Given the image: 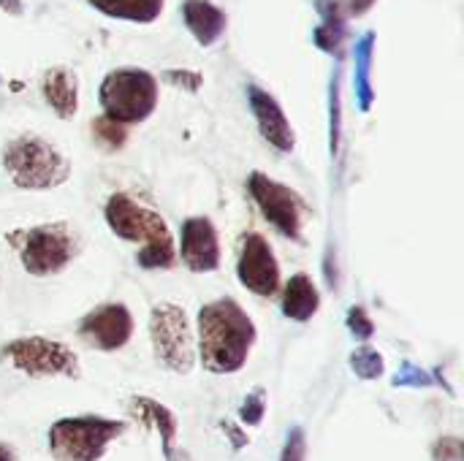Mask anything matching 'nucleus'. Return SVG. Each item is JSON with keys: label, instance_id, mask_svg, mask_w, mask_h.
I'll return each mask as SVG.
<instances>
[{"label": "nucleus", "instance_id": "nucleus-1", "mask_svg": "<svg viewBox=\"0 0 464 461\" xmlns=\"http://www.w3.org/2000/svg\"><path fill=\"white\" fill-rule=\"evenodd\" d=\"M256 342V326L234 299H218L198 310V353L212 375L245 367Z\"/></svg>", "mask_w": 464, "mask_h": 461}, {"label": "nucleus", "instance_id": "nucleus-2", "mask_svg": "<svg viewBox=\"0 0 464 461\" xmlns=\"http://www.w3.org/2000/svg\"><path fill=\"white\" fill-rule=\"evenodd\" d=\"M106 226L111 228L114 236L125 239V242H144V247L139 250V266L141 269H171L177 261V247H174V236L166 226V220L147 209L139 206L130 196L125 193H114L106 201Z\"/></svg>", "mask_w": 464, "mask_h": 461}, {"label": "nucleus", "instance_id": "nucleus-3", "mask_svg": "<svg viewBox=\"0 0 464 461\" xmlns=\"http://www.w3.org/2000/svg\"><path fill=\"white\" fill-rule=\"evenodd\" d=\"M3 166L22 190H52L71 177L68 158L41 136L24 133L3 147Z\"/></svg>", "mask_w": 464, "mask_h": 461}, {"label": "nucleus", "instance_id": "nucleus-4", "mask_svg": "<svg viewBox=\"0 0 464 461\" xmlns=\"http://www.w3.org/2000/svg\"><path fill=\"white\" fill-rule=\"evenodd\" d=\"M19 253L22 269L33 277L60 274L79 253V236L68 223H44L33 228H16L5 236Z\"/></svg>", "mask_w": 464, "mask_h": 461}, {"label": "nucleus", "instance_id": "nucleus-5", "mask_svg": "<svg viewBox=\"0 0 464 461\" xmlns=\"http://www.w3.org/2000/svg\"><path fill=\"white\" fill-rule=\"evenodd\" d=\"M98 98L103 117L120 125H136L158 106V79L144 68H117L103 76Z\"/></svg>", "mask_w": 464, "mask_h": 461}, {"label": "nucleus", "instance_id": "nucleus-6", "mask_svg": "<svg viewBox=\"0 0 464 461\" xmlns=\"http://www.w3.org/2000/svg\"><path fill=\"white\" fill-rule=\"evenodd\" d=\"M128 424L101 416L60 418L49 429V451L54 461H98L106 448L125 435Z\"/></svg>", "mask_w": 464, "mask_h": 461}, {"label": "nucleus", "instance_id": "nucleus-7", "mask_svg": "<svg viewBox=\"0 0 464 461\" xmlns=\"http://www.w3.org/2000/svg\"><path fill=\"white\" fill-rule=\"evenodd\" d=\"M150 340L155 359L179 375H188L196 364V340L188 315L177 304H158L150 315Z\"/></svg>", "mask_w": 464, "mask_h": 461}, {"label": "nucleus", "instance_id": "nucleus-8", "mask_svg": "<svg viewBox=\"0 0 464 461\" xmlns=\"http://www.w3.org/2000/svg\"><path fill=\"white\" fill-rule=\"evenodd\" d=\"M3 356L16 367L19 372L30 378H76L79 375V359L76 353L54 340L44 337H22L3 348Z\"/></svg>", "mask_w": 464, "mask_h": 461}, {"label": "nucleus", "instance_id": "nucleus-9", "mask_svg": "<svg viewBox=\"0 0 464 461\" xmlns=\"http://www.w3.org/2000/svg\"><path fill=\"white\" fill-rule=\"evenodd\" d=\"M247 190L256 201V206L261 209V215L285 236L299 242L302 239V198L296 190H291L283 182H275L272 177L253 171L247 179Z\"/></svg>", "mask_w": 464, "mask_h": 461}, {"label": "nucleus", "instance_id": "nucleus-10", "mask_svg": "<svg viewBox=\"0 0 464 461\" xmlns=\"http://www.w3.org/2000/svg\"><path fill=\"white\" fill-rule=\"evenodd\" d=\"M79 337L103 353L125 348L133 337V318L125 304H101L79 321Z\"/></svg>", "mask_w": 464, "mask_h": 461}, {"label": "nucleus", "instance_id": "nucleus-11", "mask_svg": "<svg viewBox=\"0 0 464 461\" xmlns=\"http://www.w3.org/2000/svg\"><path fill=\"white\" fill-rule=\"evenodd\" d=\"M237 274H239L242 285L256 296H275L277 293V288H280V264H277L269 242L261 234L242 236Z\"/></svg>", "mask_w": 464, "mask_h": 461}, {"label": "nucleus", "instance_id": "nucleus-12", "mask_svg": "<svg viewBox=\"0 0 464 461\" xmlns=\"http://www.w3.org/2000/svg\"><path fill=\"white\" fill-rule=\"evenodd\" d=\"M179 255L190 272H215L220 266L218 231L207 217H188L182 223Z\"/></svg>", "mask_w": 464, "mask_h": 461}, {"label": "nucleus", "instance_id": "nucleus-13", "mask_svg": "<svg viewBox=\"0 0 464 461\" xmlns=\"http://www.w3.org/2000/svg\"><path fill=\"white\" fill-rule=\"evenodd\" d=\"M247 101H250V109H253V117L258 122V130L261 136L277 149V152H294L296 147V136H294V128L283 111V106L277 103V98L266 90H261L258 84H250L247 87Z\"/></svg>", "mask_w": 464, "mask_h": 461}, {"label": "nucleus", "instance_id": "nucleus-14", "mask_svg": "<svg viewBox=\"0 0 464 461\" xmlns=\"http://www.w3.org/2000/svg\"><path fill=\"white\" fill-rule=\"evenodd\" d=\"M41 92L44 101L52 106V111L60 120H71L79 109V79L71 68L54 65L44 73L41 79Z\"/></svg>", "mask_w": 464, "mask_h": 461}, {"label": "nucleus", "instance_id": "nucleus-15", "mask_svg": "<svg viewBox=\"0 0 464 461\" xmlns=\"http://www.w3.org/2000/svg\"><path fill=\"white\" fill-rule=\"evenodd\" d=\"M182 19L190 30V35L196 38V43H201V46L218 43L220 35L226 33V24H228L226 11L209 0H185Z\"/></svg>", "mask_w": 464, "mask_h": 461}, {"label": "nucleus", "instance_id": "nucleus-16", "mask_svg": "<svg viewBox=\"0 0 464 461\" xmlns=\"http://www.w3.org/2000/svg\"><path fill=\"white\" fill-rule=\"evenodd\" d=\"M321 307V293L313 285V280L307 274H294L285 288H283V315L296 321V323H307Z\"/></svg>", "mask_w": 464, "mask_h": 461}, {"label": "nucleus", "instance_id": "nucleus-17", "mask_svg": "<svg viewBox=\"0 0 464 461\" xmlns=\"http://www.w3.org/2000/svg\"><path fill=\"white\" fill-rule=\"evenodd\" d=\"M128 410H130V416L136 421H141L147 429H152V432L160 435L163 454H169L171 446H174V437H177V416L169 408H163L160 402L150 399V397H133L128 402Z\"/></svg>", "mask_w": 464, "mask_h": 461}, {"label": "nucleus", "instance_id": "nucleus-18", "mask_svg": "<svg viewBox=\"0 0 464 461\" xmlns=\"http://www.w3.org/2000/svg\"><path fill=\"white\" fill-rule=\"evenodd\" d=\"M95 11L136 24H150L163 14L166 0H87Z\"/></svg>", "mask_w": 464, "mask_h": 461}, {"label": "nucleus", "instance_id": "nucleus-19", "mask_svg": "<svg viewBox=\"0 0 464 461\" xmlns=\"http://www.w3.org/2000/svg\"><path fill=\"white\" fill-rule=\"evenodd\" d=\"M372 52H375V33L367 30L359 41H356V101H359V109L362 111H370L372 109V101H375V90H372Z\"/></svg>", "mask_w": 464, "mask_h": 461}, {"label": "nucleus", "instance_id": "nucleus-20", "mask_svg": "<svg viewBox=\"0 0 464 461\" xmlns=\"http://www.w3.org/2000/svg\"><path fill=\"white\" fill-rule=\"evenodd\" d=\"M348 364H351V370L356 372V378H362V380H378V378L386 372L383 356H381L375 348H370V345L353 351L351 359H348Z\"/></svg>", "mask_w": 464, "mask_h": 461}, {"label": "nucleus", "instance_id": "nucleus-21", "mask_svg": "<svg viewBox=\"0 0 464 461\" xmlns=\"http://www.w3.org/2000/svg\"><path fill=\"white\" fill-rule=\"evenodd\" d=\"M92 139H95L106 152H117V149L125 147L128 130H125V125L114 122V120H109V117H95V120H92Z\"/></svg>", "mask_w": 464, "mask_h": 461}, {"label": "nucleus", "instance_id": "nucleus-22", "mask_svg": "<svg viewBox=\"0 0 464 461\" xmlns=\"http://www.w3.org/2000/svg\"><path fill=\"white\" fill-rule=\"evenodd\" d=\"M348 38V27H337V24H318V30L313 33V41L318 49L329 52V54H340L343 43Z\"/></svg>", "mask_w": 464, "mask_h": 461}, {"label": "nucleus", "instance_id": "nucleus-23", "mask_svg": "<svg viewBox=\"0 0 464 461\" xmlns=\"http://www.w3.org/2000/svg\"><path fill=\"white\" fill-rule=\"evenodd\" d=\"M264 416H266V394H264V389H256V391L247 394V399L242 402L239 418H242V424H247V427H258V424L264 421Z\"/></svg>", "mask_w": 464, "mask_h": 461}, {"label": "nucleus", "instance_id": "nucleus-24", "mask_svg": "<svg viewBox=\"0 0 464 461\" xmlns=\"http://www.w3.org/2000/svg\"><path fill=\"white\" fill-rule=\"evenodd\" d=\"M432 383H435L432 375L424 372L421 367L411 364V361H405L402 370H400V375L394 378V386H400V389H427V386H432Z\"/></svg>", "mask_w": 464, "mask_h": 461}, {"label": "nucleus", "instance_id": "nucleus-25", "mask_svg": "<svg viewBox=\"0 0 464 461\" xmlns=\"http://www.w3.org/2000/svg\"><path fill=\"white\" fill-rule=\"evenodd\" d=\"M348 329H351V334L356 337V340H372V334H375V323H372V318H370V312L364 310V307H351L348 310Z\"/></svg>", "mask_w": 464, "mask_h": 461}, {"label": "nucleus", "instance_id": "nucleus-26", "mask_svg": "<svg viewBox=\"0 0 464 461\" xmlns=\"http://www.w3.org/2000/svg\"><path fill=\"white\" fill-rule=\"evenodd\" d=\"M307 459V437H304V429L302 427H294L288 432V440H285V448L280 454V461H304Z\"/></svg>", "mask_w": 464, "mask_h": 461}, {"label": "nucleus", "instance_id": "nucleus-27", "mask_svg": "<svg viewBox=\"0 0 464 461\" xmlns=\"http://www.w3.org/2000/svg\"><path fill=\"white\" fill-rule=\"evenodd\" d=\"M163 79H166V82H171L174 87L188 90V92H196V90L201 87V73H196V71H179V68H171V71H166V73H163Z\"/></svg>", "mask_w": 464, "mask_h": 461}, {"label": "nucleus", "instance_id": "nucleus-28", "mask_svg": "<svg viewBox=\"0 0 464 461\" xmlns=\"http://www.w3.org/2000/svg\"><path fill=\"white\" fill-rule=\"evenodd\" d=\"M340 141V76L332 82V152H337Z\"/></svg>", "mask_w": 464, "mask_h": 461}, {"label": "nucleus", "instance_id": "nucleus-29", "mask_svg": "<svg viewBox=\"0 0 464 461\" xmlns=\"http://www.w3.org/2000/svg\"><path fill=\"white\" fill-rule=\"evenodd\" d=\"M435 454L440 461H459L462 459V443L457 437H443V443H438Z\"/></svg>", "mask_w": 464, "mask_h": 461}, {"label": "nucleus", "instance_id": "nucleus-30", "mask_svg": "<svg viewBox=\"0 0 464 461\" xmlns=\"http://www.w3.org/2000/svg\"><path fill=\"white\" fill-rule=\"evenodd\" d=\"M223 432L228 435V440H231L234 451H242V448L247 446V435H245L239 427H234V424H223Z\"/></svg>", "mask_w": 464, "mask_h": 461}, {"label": "nucleus", "instance_id": "nucleus-31", "mask_svg": "<svg viewBox=\"0 0 464 461\" xmlns=\"http://www.w3.org/2000/svg\"><path fill=\"white\" fill-rule=\"evenodd\" d=\"M0 8H3L5 14H11V16H19V14L24 11L22 0H0Z\"/></svg>", "mask_w": 464, "mask_h": 461}, {"label": "nucleus", "instance_id": "nucleus-32", "mask_svg": "<svg viewBox=\"0 0 464 461\" xmlns=\"http://www.w3.org/2000/svg\"><path fill=\"white\" fill-rule=\"evenodd\" d=\"M166 459H169V461H190V459H188V454H185V451H174V448H171V451L166 454Z\"/></svg>", "mask_w": 464, "mask_h": 461}, {"label": "nucleus", "instance_id": "nucleus-33", "mask_svg": "<svg viewBox=\"0 0 464 461\" xmlns=\"http://www.w3.org/2000/svg\"><path fill=\"white\" fill-rule=\"evenodd\" d=\"M0 461H14V451L0 443Z\"/></svg>", "mask_w": 464, "mask_h": 461}, {"label": "nucleus", "instance_id": "nucleus-34", "mask_svg": "<svg viewBox=\"0 0 464 461\" xmlns=\"http://www.w3.org/2000/svg\"><path fill=\"white\" fill-rule=\"evenodd\" d=\"M0 84H3V79H0Z\"/></svg>", "mask_w": 464, "mask_h": 461}]
</instances>
